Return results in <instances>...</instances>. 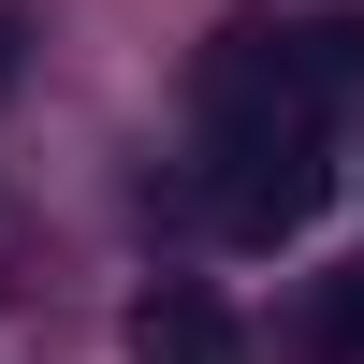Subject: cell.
Masks as SVG:
<instances>
[{"mask_svg": "<svg viewBox=\"0 0 364 364\" xmlns=\"http://www.w3.org/2000/svg\"><path fill=\"white\" fill-rule=\"evenodd\" d=\"M204 204H219V233L233 248H277V233H306L321 219V190H336V117L321 102H291L277 73H262V44L248 29H219V58H204Z\"/></svg>", "mask_w": 364, "mask_h": 364, "instance_id": "obj_1", "label": "cell"}, {"mask_svg": "<svg viewBox=\"0 0 364 364\" xmlns=\"http://www.w3.org/2000/svg\"><path fill=\"white\" fill-rule=\"evenodd\" d=\"M117 336H132V364H248V336H233V306L204 277H146Z\"/></svg>", "mask_w": 364, "mask_h": 364, "instance_id": "obj_2", "label": "cell"}, {"mask_svg": "<svg viewBox=\"0 0 364 364\" xmlns=\"http://www.w3.org/2000/svg\"><path fill=\"white\" fill-rule=\"evenodd\" d=\"M262 44V73L291 87V102H364V15H277V29H248Z\"/></svg>", "mask_w": 364, "mask_h": 364, "instance_id": "obj_3", "label": "cell"}, {"mask_svg": "<svg viewBox=\"0 0 364 364\" xmlns=\"http://www.w3.org/2000/svg\"><path fill=\"white\" fill-rule=\"evenodd\" d=\"M306 336L336 350V364H364V277H336V291H321V321H306Z\"/></svg>", "mask_w": 364, "mask_h": 364, "instance_id": "obj_4", "label": "cell"}, {"mask_svg": "<svg viewBox=\"0 0 364 364\" xmlns=\"http://www.w3.org/2000/svg\"><path fill=\"white\" fill-rule=\"evenodd\" d=\"M0 73H15V44H0Z\"/></svg>", "mask_w": 364, "mask_h": 364, "instance_id": "obj_5", "label": "cell"}]
</instances>
